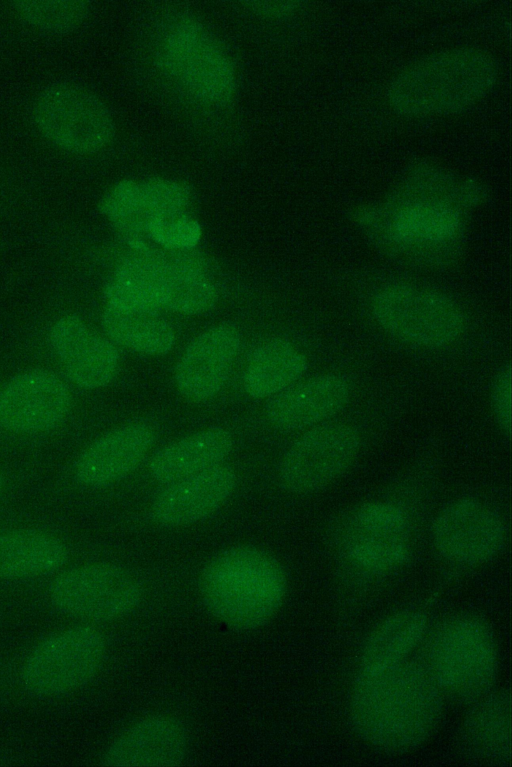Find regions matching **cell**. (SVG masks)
Here are the masks:
<instances>
[{
	"instance_id": "6da1fadb",
	"label": "cell",
	"mask_w": 512,
	"mask_h": 767,
	"mask_svg": "<svg viewBox=\"0 0 512 767\" xmlns=\"http://www.w3.org/2000/svg\"><path fill=\"white\" fill-rule=\"evenodd\" d=\"M443 698L425 664L406 659L378 673L357 675L350 720L367 744L403 753L432 736L441 719Z\"/></svg>"
},
{
	"instance_id": "7a4b0ae2",
	"label": "cell",
	"mask_w": 512,
	"mask_h": 767,
	"mask_svg": "<svg viewBox=\"0 0 512 767\" xmlns=\"http://www.w3.org/2000/svg\"><path fill=\"white\" fill-rule=\"evenodd\" d=\"M199 590L206 609L217 620L247 631L263 626L278 612L287 579L282 565L270 553L238 545L218 553L205 565Z\"/></svg>"
},
{
	"instance_id": "3957f363",
	"label": "cell",
	"mask_w": 512,
	"mask_h": 767,
	"mask_svg": "<svg viewBox=\"0 0 512 767\" xmlns=\"http://www.w3.org/2000/svg\"><path fill=\"white\" fill-rule=\"evenodd\" d=\"M497 68L487 53L454 49L426 57L394 77L388 102L399 114L428 116L461 111L485 96Z\"/></svg>"
},
{
	"instance_id": "277c9868",
	"label": "cell",
	"mask_w": 512,
	"mask_h": 767,
	"mask_svg": "<svg viewBox=\"0 0 512 767\" xmlns=\"http://www.w3.org/2000/svg\"><path fill=\"white\" fill-rule=\"evenodd\" d=\"M496 638L486 621L472 614L452 616L432 634L426 663L445 697L474 703L487 695L498 673Z\"/></svg>"
},
{
	"instance_id": "5b68a950",
	"label": "cell",
	"mask_w": 512,
	"mask_h": 767,
	"mask_svg": "<svg viewBox=\"0 0 512 767\" xmlns=\"http://www.w3.org/2000/svg\"><path fill=\"white\" fill-rule=\"evenodd\" d=\"M33 117L49 142L74 154L99 152L114 136L107 106L92 91L75 83L60 82L45 88L35 100Z\"/></svg>"
},
{
	"instance_id": "8992f818",
	"label": "cell",
	"mask_w": 512,
	"mask_h": 767,
	"mask_svg": "<svg viewBox=\"0 0 512 767\" xmlns=\"http://www.w3.org/2000/svg\"><path fill=\"white\" fill-rule=\"evenodd\" d=\"M106 640L91 626L72 627L41 641L30 652L22 680L31 693L54 697L87 684L99 671Z\"/></svg>"
},
{
	"instance_id": "52a82bcc",
	"label": "cell",
	"mask_w": 512,
	"mask_h": 767,
	"mask_svg": "<svg viewBox=\"0 0 512 767\" xmlns=\"http://www.w3.org/2000/svg\"><path fill=\"white\" fill-rule=\"evenodd\" d=\"M168 73L193 97L226 103L235 90L232 63L219 42L200 23L181 19L168 31L161 53Z\"/></svg>"
},
{
	"instance_id": "ba28073f",
	"label": "cell",
	"mask_w": 512,
	"mask_h": 767,
	"mask_svg": "<svg viewBox=\"0 0 512 767\" xmlns=\"http://www.w3.org/2000/svg\"><path fill=\"white\" fill-rule=\"evenodd\" d=\"M376 322L395 337L417 345L439 347L455 342L463 333L465 318L450 298L425 289L392 286L372 301Z\"/></svg>"
},
{
	"instance_id": "9c48e42d",
	"label": "cell",
	"mask_w": 512,
	"mask_h": 767,
	"mask_svg": "<svg viewBox=\"0 0 512 767\" xmlns=\"http://www.w3.org/2000/svg\"><path fill=\"white\" fill-rule=\"evenodd\" d=\"M61 613L89 621H110L130 614L139 605L142 588L128 570L95 563L60 574L49 591Z\"/></svg>"
},
{
	"instance_id": "30bf717a",
	"label": "cell",
	"mask_w": 512,
	"mask_h": 767,
	"mask_svg": "<svg viewBox=\"0 0 512 767\" xmlns=\"http://www.w3.org/2000/svg\"><path fill=\"white\" fill-rule=\"evenodd\" d=\"M360 447L359 432L349 424L314 427L285 452L279 465V481L294 494L317 491L349 469Z\"/></svg>"
},
{
	"instance_id": "8fae6325",
	"label": "cell",
	"mask_w": 512,
	"mask_h": 767,
	"mask_svg": "<svg viewBox=\"0 0 512 767\" xmlns=\"http://www.w3.org/2000/svg\"><path fill=\"white\" fill-rule=\"evenodd\" d=\"M506 538L500 515L474 498H461L447 505L432 525L435 548L446 560L474 566L492 560Z\"/></svg>"
},
{
	"instance_id": "7c38bea8",
	"label": "cell",
	"mask_w": 512,
	"mask_h": 767,
	"mask_svg": "<svg viewBox=\"0 0 512 767\" xmlns=\"http://www.w3.org/2000/svg\"><path fill=\"white\" fill-rule=\"evenodd\" d=\"M342 547L347 560L362 571H392L408 559V521L394 506L364 505L352 516Z\"/></svg>"
},
{
	"instance_id": "4fadbf2b",
	"label": "cell",
	"mask_w": 512,
	"mask_h": 767,
	"mask_svg": "<svg viewBox=\"0 0 512 767\" xmlns=\"http://www.w3.org/2000/svg\"><path fill=\"white\" fill-rule=\"evenodd\" d=\"M71 396L54 373L36 369L12 379L0 392V425L22 433L49 430L68 414Z\"/></svg>"
},
{
	"instance_id": "5bb4252c",
	"label": "cell",
	"mask_w": 512,
	"mask_h": 767,
	"mask_svg": "<svg viewBox=\"0 0 512 767\" xmlns=\"http://www.w3.org/2000/svg\"><path fill=\"white\" fill-rule=\"evenodd\" d=\"M188 734L170 715H150L123 730L107 747L102 762L108 767H175L185 759Z\"/></svg>"
},
{
	"instance_id": "9a60e30c",
	"label": "cell",
	"mask_w": 512,
	"mask_h": 767,
	"mask_svg": "<svg viewBox=\"0 0 512 767\" xmlns=\"http://www.w3.org/2000/svg\"><path fill=\"white\" fill-rule=\"evenodd\" d=\"M240 343V333L231 324L213 326L193 339L175 369L181 395L195 402L216 395L228 378Z\"/></svg>"
},
{
	"instance_id": "2e32d148",
	"label": "cell",
	"mask_w": 512,
	"mask_h": 767,
	"mask_svg": "<svg viewBox=\"0 0 512 767\" xmlns=\"http://www.w3.org/2000/svg\"><path fill=\"white\" fill-rule=\"evenodd\" d=\"M49 338L66 375L77 386L101 388L116 376L120 361L117 348L80 318L72 315L60 318L52 326Z\"/></svg>"
},
{
	"instance_id": "e0dca14e",
	"label": "cell",
	"mask_w": 512,
	"mask_h": 767,
	"mask_svg": "<svg viewBox=\"0 0 512 767\" xmlns=\"http://www.w3.org/2000/svg\"><path fill=\"white\" fill-rule=\"evenodd\" d=\"M236 483L234 469L223 464L169 483L155 497L152 517L166 527L189 525L205 519L230 497Z\"/></svg>"
},
{
	"instance_id": "ac0fdd59",
	"label": "cell",
	"mask_w": 512,
	"mask_h": 767,
	"mask_svg": "<svg viewBox=\"0 0 512 767\" xmlns=\"http://www.w3.org/2000/svg\"><path fill=\"white\" fill-rule=\"evenodd\" d=\"M155 441L154 428L142 421L120 426L95 440L79 456L75 475L90 487L118 481L143 461Z\"/></svg>"
},
{
	"instance_id": "d6986e66",
	"label": "cell",
	"mask_w": 512,
	"mask_h": 767,
	"mask_svg": "<svg viewBox=\"0 0 512 767\" xmlns=\"http://www.w3.org/2000/svg\"><path fill=\"white\" fill-rule=\"evenodd\" d=\"M350 398L349 382L337 374H323L291 385L266 405L269 423L280 430H298L337 414Z\"/></svg>"
},
{
	"instance_id": "ffe728a7",
	"label": "cell",
	"mask_w": 512,
	"mask_h": 767,
	"mask_svg": "<svg viewBox=\"0 0 512 767\" xmlns=\"http://www.w3.org/2000/svg\"><path fill=\"white\" fill-rule=\"evenodd\" d=\"M232 447L228 430L207 428L162 447L150 459L149 470L156 481L169 484L221 464Z\"/></svg>"
},
{
	"instance_id": "44dd1931",
	"label": "cell",
	"mask_w": 512,
	"mask_h": 767,
	"mask_svg": "<svg viewBox=\"0 0 512 767\" xmlns=\"http://www.w3.org/2000/svg\"><path fill=\"white\" fill-rule=\"evenodd\" d=\"M462 726V743L482 760L505 764L511 759V699L507 691L488 693L473 703Z\"/></svg>"
},
{
	"instance_id": "7402d4cb",
	"label": "cell",
	"mask_w": 512,
	"mask_h": 767,
	"mask_svg": "<svg viewBox=\"0 0 512 767\" xmlns=\"http://www.w3.org/2000/svg\"><path fill=\"white\" fill-rule=\"evenodd\" d=\"M426 629L427 618L419 610L405 609L390 615L365 640L357 675L378 673L405 661Z\"/></svg>"
},
{
	"instance_id": "603a6c76",
	"label": "cell",
	"mask_w": 512,
	"mask_h": 767,
	"mask_svg": "<svg viewBox=\"0 0 512 767\" xmlns=\"http://www.w3.org/2000/svg\"><path fill=\"white\" fill-rule=\"evenodd\" d=\"M243 387L254 399L274 396L291 386L307 368V360L291 342L273 337L251 351Z\"/></svg>"
},
{
	"instance_id": "cb8c5ba5",
	"label": "cell",
	"mask_w": 512,
	"mask_h": 767,
	"mask_svg": "<svg viewBox=\"0 0 512 767\" xmlns=\"http://www.w3.org/2000/svg\"><path fill=\"white\" fill-rule=\"evenodd\" d=\"M68 558L64 543L47 533L18 529L0 534V578L21 579L53 572Z\"/></svg>"
},
{
	"instance_id": "d4e9b609",
	"label": "cell",
	"mask_w": 512,
	"mask_h": 767,
	"mask_svg": "<svg viewBox=\"0 0 512 767\" xmlns=\"http://www.w3.org/2000/svg\"><path fill=\"white\" fill-rule=\"evenodd\" d=\"M459 212L441 200H415L397 208L388 224L391 238L400 244H437L460 232Z\"/></svg>"
},
{
	"instance_id": "484cf974",
	"label": "cell",
	"mask_w": 512,
	"mask_h": 767,
	"mask_svg": "<svg viewBox=\"0 0 512 767\" xmlns=\"http://www.w3.org/2000/svg\"><path fill=\"white\" fill-rule=\"evenodd\" d=\"M102 325L114 342L138 353L162 355L174 345L171 324L158 312L137 311L106 305Z\"/></svg>"
},
{
	"instance_id": "4316f807",
	"label": "cell",
	"mask_w": 512,
	"mask_h": 767,
	"mask_svg": "<svg viewBox=\"0 0 512 767\" xmlns=\"http://www.w3.org/2000/svg\"><path fill=\"white\" fill-rule=\"evenodd\" d=\"M163 266L157 287L161 307L183 314H199L215 305L217 293L207 276L173 269L164 263Z\"/></svg>"
},
{
	"instance_id": "83f0119b",
	"label": "cell",
	"mask_w": 512,
	"mask_h": 767,
	"mask_svg": "<svg viewBox=\"0 0 512 767\" xmlns=\"http://www.w3.org/2000/svg\"><path fill=\"white\" fill-rule=\"evenodd\" d=\"M100 212L119 231L132 238L146 233L152 218L146 208L139 182L122 180L104 195Z\"/></svg>"
},
{
	"instance_id": "f1b7e54d",
	"label": "cell",
	"mask_w": 512,
	"mask_h": 767,
	"mask_svg": "<svg viewBox=\"0 0 512 767\" xmlns=\"http://www.w3.org/2000/svg\"><path fill=\"white\" fill-rule=\"evenodd\" d=\"M13 7L28 25L50 33L76 29L89 13V4L79 0L17 1Z\"/></svg>"
},
{
	"instance_id": "f546056e",
	"label": "cell",
	"mask_w": 512,
	"mask_h": 767,
	"mask_svg": "<svg viewBox=\"0 0 512 767\" xmlns=\"http://www.w3.org/2000/svg\"><path fill=\"white\" fill-rule=\"evenodd\" d=\"M139 183L152 221L185 214L191 200V191L186 184L162 178H152Z\"/></svg>"
},
{
	"instance_id": "4dcf8cb0",
	"label": "cell",
	"mask_w": 512,
	"mask_h": 767,
	"mask_svg": "<svg viewBox=\"0 0 512 767\" xmlns=\"http://www.w3.org/2000/svg\"><path fill=\"white\" fill-rule=\"evenodd\" d=\"M146 234L167 249L195 248L201 238L200 224L186 214L156 219L148 226Z\"/></svg>"
},
{
	"instance_id": "1f68e13d",
	"label": "cell",
	"mask_w": 512,
	"mask_h": 767,
	"mask_svg": "<svg viewBox=\"0 0 512 767\" xmlns=\"http://www.w3.org/2000/svg\"><path fill=\"white\" fill-rule=\"evenodd\" d=\"M491 402L496 421L508 435L511 431V367L507 365L496 375L491 390Z\"/></svg>"
},
{
	"instance_id": "d6a6232c",
	"label": "cell",
	"mask_w": 512,
	"mask_h": 767,
	"mask_svg": "<svg viewBox=\"0 0 512 767\" xmlns=\"http://www.w3.org/2000/svg\"><path fill=\"white\" fill-rule=\"evenodd\" d=\"M2 488H3V477H2V474L0 473V494H1Z\"/></svg>"
}]
</instances>
